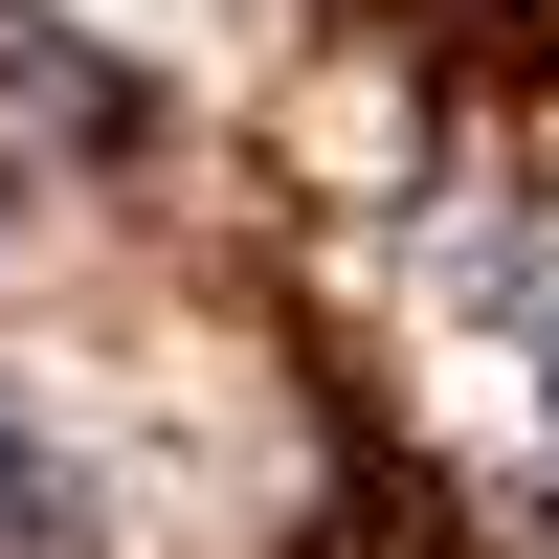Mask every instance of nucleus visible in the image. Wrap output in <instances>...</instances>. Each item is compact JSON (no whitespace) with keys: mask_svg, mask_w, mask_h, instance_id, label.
<instances>
[{"mask_svg":"<svg viewBox=\"0 0 559 559\" xmlns=\"http://www.w3.org/2000/svg\"><path fill=\"white\" fill-rule=\"evenodd\" d=\"M23 492H45V471H23V426H0V537H23Z\"/></svg>","mask_w":559,"mask_h":559,"instance_id":"nucleus-1","label":"nucleus"}]
</instances>
